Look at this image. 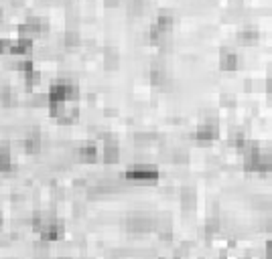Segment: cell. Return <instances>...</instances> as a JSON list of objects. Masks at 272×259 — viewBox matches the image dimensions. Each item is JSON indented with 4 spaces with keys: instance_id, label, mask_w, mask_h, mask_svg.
<instances>
[{
    "instance_id": "d6986e66",
    "label": "cell",
    "mask_w": 272,
    "mask_h": 259,
    "mask_svg": "<svg viewBox=\"0 0 272 259\" xmlns=\"http://www.w3.org/2000/svg\"><path fill=\"white\" fill-rule=\"evenodd\" d=\"M219 223L216 221V219H210L207 223H205V229H207V233H214V231H218Z\"/></svg>"
},
{
    "instance_id": "5bb4252c",
    "label": "cell",
    "mask_w": 272,
    "mask_h": 259,
    "mask_svg": "<svg viewBox=\"0 0 272 259\" xmlns=\"http://www.w3.org/2000/svg\"><path fill=\"white\" fill-rule=\"evenodd\" d=\"M104 67L106 69H116L118 67V51L116 49H106L104 51Z\"/></svg>"
},
{
    "instance_id": "7a4b0ae2",
    "label": "cell",
    "mask_w": 272,
    "mask_h": 259,
    "mask_svg": "<svg viewBox=\"0 0 272 259\" xmlns=\"http://www.w3.org/2000/svg\"><path fill=\"white\" fill-rule=\"evenodd\" d=\"M126 178L128 180H136V182H153L159 178V170L151 164H138V166H132L128 172H126Z\"/></svg>"
},
{
    "instance_id": "6da1fadb",
    "label": "cell",
    "mask_w": 272,
    "mask_h": 259,
    "mask_svg": "<svg viewBox=\"0 0 272 259\" xmlns=\"http://www.w3.org/2000/svg\"><path fill=\"white\" fill-rule=\"evenodd\" d=\"M77 98V87L71 85V83H53L51 89H49V96H47V102L49 104H65L69 100H75Z\"/></svg>"
},
{
    "instance_id": "8992f818",
    "label": "cell",
    "mask_w": 272,
    "mask_h": 259,
    "mask_svg": "<svg viewBox=\"0 0 272 259\" xmlns=\"http://www.w3.org/2000/svg\"><path fill=\"white\" fill-rule=\"evenodd\" d=\"M219 67H221L223 71H236V69L240 67L238 55H234V53H223V55H221V61H219Z\"/></svg>"
},
{
    "instance_id": "8fae6325",
    "label": "cell",
    "mask_w": 272,
    "mask_h": 259,
    "mask_svg": "<svg viewBox=\"0 0 272 259\" xmlns=\"http://www.w3.org/2000/svg\"><path fill=\"white\" fill-rule=\"evenodd\" d=\"M181 203H183V208H185V210L195 207V191H191L189 186H185V189L181 191Z\"/></svg>"
},
{
    "instance_id": "4fadbf2b",
    "label": "cell",
    "mask_w": 272,
    "mask_h": 259,
    "mask_svg": "<svg viewBox=\"0 0 272 259\" xmlns=\"http://www.w3.org/2000/svg\"><path fill=\"white\" fill-rule=\"evenodd\" d=\"M10 166H12V156L8 146H0V172L10 170Z\"/></svg>"
},
{
    "instance_id": "7c38bea8",
    "label": "cell",
    "mask_w": 272,
    "mask_h": 259,
    "mask_svg": "<svg viewBox=\"0 0 272 259\" xmlns=\"http://www.w3.org/2000/svg\"><path fill=\"white\" fill-rule=\"evenodd\" d=\"M25 148H27L29 154H37V152H39V148H41V138H39L37 132H35L33 136H27V140H25Z\"/></svg>"
},
{
    "instance_id": "9c48e42d",
    "label": "cell",
    "mask_w": 272,
    "mask_h": 259,
    "mask_svg": "<svg viewBox=\"0 0 272 259\" xmlns=\"http://www.w3.org/2000/svg\"><path fill=\"white\" fill-rule=\"evenodd\" d=\"M118 144L112 140V142H106V146H104V162L106 164H116L118 162Z\"/></svg>"
},
{
    "instance_id": "ba28073f",
    "label": "cell",
    "mask_w": 272,
    "mask_h": 259,
    "mask_svg": "<svg viewBox=\"0 0 272 259\" xmlns=\"http://www.w3.org/2000/svg\"><path fill=\"white\" fill-rule=\"evenodd\" d=\"M77 158H79L81 162H96V158H98V150H96V146H94V144H86V146H81V148H79Z\"/></svg>"
},
{
    "instance_id": "3957f363",
    "label": "cell",
    "mask_w": 272,
    "mask_h": 259,
    "mask_svg": "<svg viewBox=\"0 0 272 259\" xmlns=\"http://www.w3.org/2000/svg\"><path fill=\"white\" fill-rule=\"evenodd\" d=\"M126 229H128L130 233H134V235H138V233H149V231L155 229V223H153V219L147 217V215H134V217H130V219L126 221Z\"/></svg>"
},
{
    "instance_id": "30bf717a",
    "label": "cell",
    "mask_w": 272,
    "mask_h": 259,
    "mask_svg": "<svg viewBox=\"0 0 272 259\" xmlns=\"http://www.w3.org/2000/svg\"><path fill=\"white\" fill-rule=\"evenodd\" d=\"M151 83L157 85V87H169L171 85V81H169V77H166L163 69H153L151 71Z\"/></svg>"
},
{
    "instance_id": "ffe728a7",
    "label": "cell",
    "mask_w": 272,
    "mask_h": 259,
    "mask_svg": "<svg viewBox=\"0 0 272 259\" xmlns=\"http://www.w3.org/2000/svg\"><path fill=\"white\" fill-rule=\"evenodd\" d=\"M0 223H2V215H0Z\"/></svg>"
},
{
    "instance_id": "44dd1931",
    "label": "cell",
    "mask_w": 272,
    "mask_h": 259,
    "mask_svg": "<svg viewBox=\"0 0 272 259\" xmlns=\"http://www.w3.org/2000/svg\"><path fill=\"white\" fill-rule=\"evenodd\" d=\"M61 259H69V257H61Z\"/></svg>"
},
{
    "instance_id": "2e32d148",
    "label": "cell",
    "mask_w": 272,
    "mask_h": 259,
    "mask_svg": "<svg viewBox=\"0 0 272 259\" xmlns=\"http://www.w3.org/2000/svg\"><path fill=\"white\" fill-rule=\"evenodd\" d=\"M63 39H65V45H67V47H77V45H79V33L73 31V29H69V31L65 33Z\"/></svg>"
},
{
    "instance_id": "52a82bcc",
    "label": "cell",
    "mask_w": 272,
    "mask_h": 259,
    "mask_svg": "<svg viewBox=\"0 0 272 259\" xmlns=\"http://www.w3.org/2000/svg\"><path fill=\"white\" fill-rule=\"evenodd\" d=\"M171 29H173V16H169V14L159 16L155 20V25H153V31L163 33V35H171Z\"/></svg>"
},
{
    "instance_id": "277c9868",
    "label": "cell",
    "mask_w": 272,
    "mask_h": 259,
    "mask_svg": "<svg viewBox=\"0 0 272 259\" xmlns=\"http://www.w3.org/2000/svg\"><path fill=\"white\" fill-rule=\"evenodd\" d=\"M218 134H219L218 122H216V120H207V122H203V124L197 128V132H195V138H197V140H203V142H207V140H214V138H218Z\"/></svg>"
},
{
    "instance_id": "9a60e30c",
    "label": "cell",
    "mask_w": 272,
    "mask_h": 259,
    "mask_svg": "<svg viewBox=\"0 0 272 259\" xmlns=\"http://www.w3.org/2000/svg\"><path fill=\"white\" fill-rule=\"evenodd\" d=\"M238 39L242 45H254V43H258V33L256 31H242L238 35Z\"/></svg>"
},
{
    "instance_id": "e0dca14e",
    "label": "cell",
    "mask_w": 272,
    "mask_h": 259,
    "mask_svg": "<svg viewBox=\"0 0 272 259\" xmlns=\"http://www.w3.org/2000/svg\"><path fill=\"white\" fill-rule=\"evenodd\" d=\"M144 10V0H132L130 2V12L132 14H142Z\"/></svg>"
},
{
    "instance_id": "5b68a950",
    "label": "cell",
    "mask_w": 272,
    "mask_h": 259,
    "mask_svg": "<svg viewBox=\"0 0 272 259\" xmlns=\"http://www.w3.org/2000/svg\"><path fill=\"white\" fill-rule=\"evenodd\" d=\"M31 47H33L31 39H23V37H20L16 43L8 45V53L14 55V57H27V55L31 53Z\"/></svg>"
},
{
    "instance_id": "ac0fdd59",
    "label": "cell",
    "mask_w": 272,
    "mask_h": 259,
    "mask_svg": "<svg viewBox=\"0 0 272 259\" xmlns=\"http://www.w3.org/2000/svg\"><path fill=\"white\" fill-rule=\"evenodd\" d=\"M39 79H41V77H39L37 71H29V73H27V83H29V85H35Z\"/></svg>"
}]
</instances>
